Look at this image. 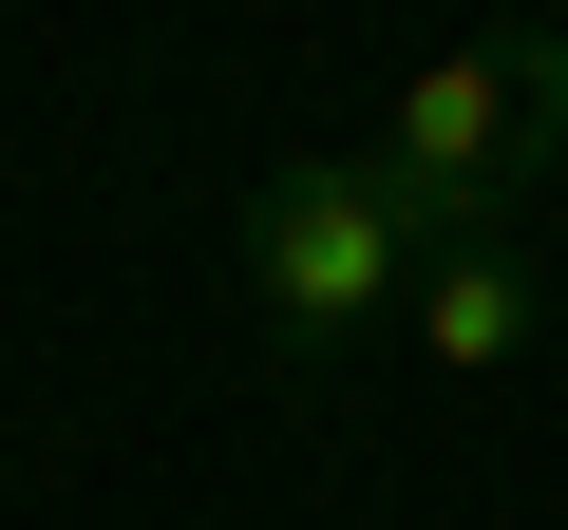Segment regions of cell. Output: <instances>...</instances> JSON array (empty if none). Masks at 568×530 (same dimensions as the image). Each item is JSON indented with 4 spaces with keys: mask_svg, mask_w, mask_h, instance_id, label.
I'll use <instances>...</instances> for the list:
<instances>
[{
    "mask_svg": "<svg viewBox=\"0 0 568 530\" xmlns=\"http://www.w3.org/2000/svg\"><path fill=\"white\" fill-rule=\"evenodd\" d=\"M417 265H436V227L379 171V133H304L246 190V323H265L284 379H342L379 323H417Z\"/></svg>",
    "mask_w": 568,
    "mask_h": 530,
    "instance_id": "obj_1",
    "label": "cell"
},
{
    "mask_svg": "<svg viewBox=\"0 0 568 530\" xmlns=\"http://www.w3.org/2000/svg\"><path fill=\"white\" fill-rule=\"evenodd\" d=\"M379 171L417 190V227H436V246L511 227V208L568 171V20L530 0V20L455 39L436 77H398V114H379Z\"/></svg>",
    "mask_w": 568,
    "mask_h": 530,
    "instance_id": "obj_2",
    "label": "cell"
},
{
    "mask_svg": "<svg viewBox=\"0 0 568 530\" xmlns=\"http://www.w3.org/2000/svg\"><path fill=\"white\" fill-rule=\"evenodd\" d=\"M417 379H511L530 342H549V285H530V227H474V246H436L417 265Z\"/></svg>",
    "mask_w": 568,
    "mask_h": 530,
    "instance_id": "obj_3",
    "label": "cell"
},
{
    "mask_svg": "<svg viewBox=\"0 0 568 530\" xmlns=\"http://www.w3.org/2000/svg\"><path fill=\"white\" fill-rule=\"evenodd\" d=\"M549 20H568V0H549Z\"/></svg>",
    "mask_w": 568,
    "mask_h": 530,
    "instance_id": "obj_4",
    "label": "cell"
}]
</instances>
